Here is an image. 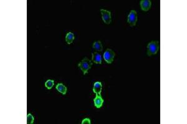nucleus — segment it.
<instances>
[{
	"instance_id": "f257e3e1",
	"label": "nucleus",
	"mask_w": 187,
	"mask_h": 124,
	"mask_svg": "<svg viewBox=\"0 0 187 124\" xmlns=\"http://www.w3.org/2000/svg\"><path fill=\"white\" fill-rule=\"evenodd\" d=\"M92 65H93V63H92L91 61L88 58L85 57L84 59L78 64V67L83 71L84 75H86L88 73L89 70H90L91 68Z\"/></svg>"
},
{
	"instance_id": "ddd939ff",
	"label": "nucleus",
	"mask_w": 187,
	"mask_h": 124,
	"mask_svg": "<svg viewBox=\"0 0 187 124\" xmlns=\"http://www.w3.org/2000/svg\"><path fill=\"white\" fill-rule=\"evenodd\" d=\"M54 84V81L53 80H47L46 82H45V86L46 87L47 89H51L53 87Z\"/></svg>"
},
{
	"instance_id": "6e6552de",
	"label": "nucleus",
	"mask_w": 187,
	"mask_h": 124,
	"mask_svg": "<svg viewBox=\"0 0 187 124\" xmlns=\"http://www.w3.org/2000/svg\"><path fill=\"white\" fill-rule=\"evenodd\" d=\"M92 60L95 63L101 64L102 63V57L101 54L98 52H94L92 53Z\"/></svg>"
},
{
	"instance_id": "0eeeda50",
	"label": "nucleus",
	"mask_w": 187,
	"mask_h": 124,
	"mask_svg": "<svg viewBox=\"0 0 187 124\" xmlns=\"http://www.w3.org/2000/svg\"><path fill=\"white\" fill-rule=\"evenodd\" d=\"M94 105L97 108H100L103 105L104 103V99L102 98V96L100 94H96V98L94 99Z\"/></svg>"
},
{
	"instance_id": "20e7f679",
	"label": "nucleus",
	"mask_w": 187,
	"mask_h": 124,
	"mask_svg": "<svg viewBox=\"0 0 187 124\" xmlns=\"http://www.w3.org/2000/svg\"><path fill=\"white\" fill-rule=\"evenodd\" d=\"M137 21V14L135 10H132L128 16L127 22L130 26L133 27L135 26Z\"/></svg>"
},
{
	"instance_id": "9d476101",
	"label": "nucleus",
	"mask_w": 187,
	"mask_h": 124,
	"mask_svg": "<svg viewBox=\"0 0 187 124\" xmlns=\"http://www.w3.org/2000/svg\"><path fill=\"white\" fill-rule=\"evenodd\" d=\"M56 89L59 92L62 93L63 94H66L67 92V88L62 83L57 84L56 86Z\"/></svg>"
},
{
	"instance_id": "7ed1b4c3",
	"label": "nucleus",
	"mask_w": 187,
	"mask_h": 124,
	"mask_svg": "<svg viewBox=\"0 0 187 124\" xmlns=\"http://www.w3.org/2000/svg\"><path fill=\"white\" fill-rule=\"evenodd\" d=\"M114 51L110 49H107L104 53V59L107 63H112V62L114 61Z\"/></svg>"
},
{
	"instance_id": "423d86ee",
	"label": "nucleus",
	"mask_w": 187,
	"mask_h": 124,
	"mask_svg": "<svg viewBox=\"0 0 187 124\" xmlns=\"http://www.w3.org/2000/svg\"><path fill=\"white\" fill-rule=\"evenodd\" d=\"M140 7L141 9L144 11H148L150 9L151 7V1L150 0H142L140 1Z\"/></svg>"
},
{
	"instance_id": "f8f14e48",
	"label": "nucleus",
	"mask_w": 187,
	"mask_h": 124,
	"mask_svg": "<svg viewBox=\"0 0 187 124\" xmlns=\"http://www.w3.org/2000/svg\"><path fill=\"white\" fill-rule=\"evenodd\" d=\"M74 40V36L72 32H69L67 34L66 36V41L68 44H72Z\"/></svg>"
},
{
	"instance_id": "9b49d317",
	"label": "nucleus",
	"mask_w": 187,
	"mask_h": 124,
	"mask_svg": "<svg viewBox=\"0 0 187 124\" xmlns=\"http://www.w3.org/2000/svg\"><path fill=\"white\" fill-rule=\"evenodd\" d=\"M93 48L97 51H102L103 50L102 45L101 44V42L99 40L96 41L93 44Z\"/></svg>"
},
{
	"instance_id": "4468645a",
	"label": "nucleus",
	"mask_w": 187,
	"mask_h": 124,
	"mask_svg": "<svg viewBox=\"0 0 187 124\" xmlns=\"http://www.w3.org/2000/svg\"><path fill=\"white\" fill-rule=\"evenodd\" d=\"M34 120H35L34 117L31 113H28L27 115V123L32 124L34 122Z\"/></svg>"
},
{
	"instance_id": "2eb2a0df",
	"label": "nucleus",
	"mask_w": 187,
	"mask_h": 124,
	"mask_svg": "<svg viewBox=\"0 0 187 124\" xmlns=\"http://www.w3.org/2000/svg\"><path fill=\"white\" fill-rule=\"evenodd\" d=\"M91 120L89 119H88V118H86V119H84L83 121H82V124H91Z\"/></svg>"
},
{
	"instance_id": "f03ea898",
	"label": "nucleus",
	"mask_w": 187,
	"mask_h": 124,
	"mask_svg": "<svg viewBox=\"0 0 187 124\" xmlns=\"http://www.w3.org/2000/svg\"><path fill=\"white\" fill-rule=\"evenodd\" d=\"M160 48V42L158 41H152L147 46V55L148 56L153 55L157 53Z\"/></svg>"
},
{
	"instance_id": "39448f33",
	"label": "nucleus",
	"mask_w": 187,
	"mask_h": 124,
	"mask_svg": "<svg viewBox=\"0 0 187 124\" xmlns=\"http://www.w3.org/2000/svg\"><path fill=\"white\" fill-rule=\"evenodd\" d=\"M100 12L103 21L107 24H109L111 22V13L107 11V10L102 9H100Z\"/></svg>"
},
{
	"instance_id": "1a4fd4ad",
	"label": "nucleus",
	"mask_w": 187,
	"mask_h": 124,
	"mask_svg": "<svg viewBox=\"0 0 187 124\" xmlns=\"http://www.w3.org/2000/svg\"><path fill=\"white\" fill-rule=\"evenodd\" d=\"M101 91H102V84L100 82H96L94 84V88H93V91L95 94H101Z\"/></svg>"
}]
</instances>
